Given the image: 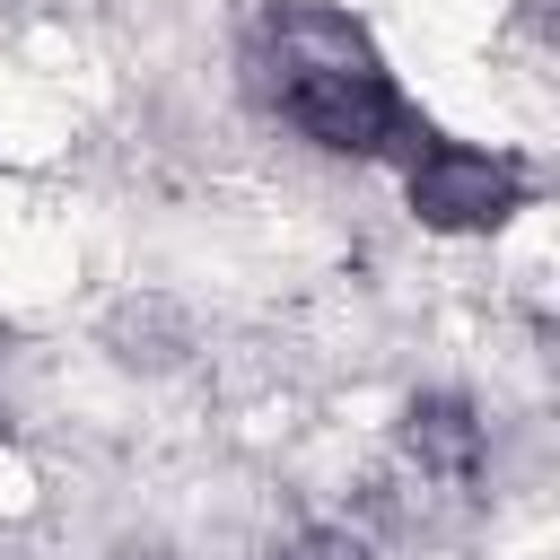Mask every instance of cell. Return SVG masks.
Instances as JSON below:
<instances>
[{"label":"cell","mask_w":560,"mask_h":560,"mask_svg":"<svg viewBox=\"0 0 560 560\" xmlns=\"http://www.w3.org/2000/svg\"><path fill=\"white\" fill-rule=\"evenodd\" d=\"M254 88L271 96V114L332 149V158H411V140L429 131L411 114V96L385 79L376 44L341 18V9H315V0H280L254 35Z\"/></svg>","instance_id":"cell-1"},{"label":"cell","mask_w":560,"mask_h":560,"mask_svg":"<svg viewBox=\"0 0 560 560\" xmlns=\"http://www.w3.org/2000/svg\"><path fill=\"white\" fill-rule=\"evenodd\" d=\"M402 192H411V210H420L429 228L481 236V228H499L508 210H525L534 175H525V158H508V149H472V140L420 131L411 158H402Z\"/></svg>","instance_id":"cell-2"},{"label":"cell","mask_w":560,"mask_h":560,"mask_svg":"<svg viewBox=\"0 0 560 560\" xmlns=\"http://www.w3.org/2000/svg\"><path fill=\"white\" fill-rule=\"evenodd\" d=\"M402 446L429 481H481L490 464V420L464 402V394H420L411 420H402Z\"/></svg>","instance_id":"cell-3"},{"label":"cell","mask_w":560,"mask_h":560,"mask_svg":"<svg viewBox=\"0 0 560 560\" xmlns=\"http://www.w3.org/2000/svg\"><path fill=\"white\" fill-rule=\"evenodd\" d=\"M280 560H376V542H368V534H350V525H306Z\"/></svg>","instance_id":"cell-4"}]
</instances>
